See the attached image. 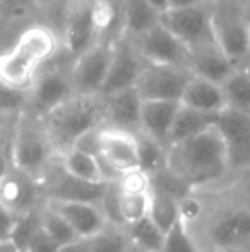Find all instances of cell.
Here are the masks:
<instances>
[{
	"instance_id": "16",
	"label": "cell",
	"mask_w": 250,
	"mask_h": 252,
	"mask_svg": "<svg viewBox=\"0 0 250 252\" xmlns=\"http://www.w3.org/2000/svg\"><path fill=\"white\" fill-rule=\"evenodd\" d=\"M216 127L226 143L230 168L250 166V113L224 110L218 117Z\"/></svg>"
},
{
	"instance_id": "43",
	"label": "cell",
	"mask_w": 250,
	"mask_h": 252,
	"mask_svg": "<svg viewBox=\"0 0 250 252\" xmlns=\"http://www.w3.org/2000/svg\"><path fill=\"white\" fill-rule=\"evenodd\" d=\"M125 252H146L142 249V247H139L137 244H134V242H129V247H127V251Z\"/></svg>"
},
{
	"instance_id": "24",
	"label": "cell",
	"mask_w": 250,
	"mask_h": 252,
	"mask_svg": "<svg viewBox=\"0 0 250 252\" xmlns=\"http://www.w3.org/2000/svg\"><path fill=\"white\" fill-rule=\"evenodd\" d=\"M120 17L124 33L137 36L160 23V14L146 0H122Z\"/></svg>"
},
{
	"instance_id": "38",
	"label": "cell",
	"mask_w": 250,
	"mask_h": 252,
	"mask_svg": "<svg viewBox=\"0 0 250 252\" xmlns=\"http://www.w3.org/2000/svg\"><path fill=\"white\" fill-rule=\"evenodd\" d=\"M17 218H19V216H16L14 213H10L9 209H5L0 204V242L10 240Z\"/></svg>"
},
{
	"instance_id": "21",
	"label": "cell",
	"mask_w": 250,
	"mask_h": 252,
	"mask_svg": "<svg viewBox=\"0 0 250 252\" xmlns=\"http://www.w3.org/2000/svg\"><path fill=\"white\" fill-rule=\"evenodd\" d=\"M178 108H180V101H142L139 132L154 139L161 146L168 148L170 132Z\"/></svg>"
},
{
	"instance_id": "15",
	"label": "cell",
	"mask_w": 250,
	"mask_h": 252,
	"mask_svg": "<svg viewBox=\"0 0 250 252\" xmlns=\"http://www.w3.org/2000/svg\"><path fill=\"white\" fill-rule=\"evenodd\" d=\"M115 172L122 173L139 168V144L137 134L127 130L101 127L98 134V155Z\"/></svg>"
},
{
	"instance_id": "9",
	"label": "cell",
	"mask_w": 250,
	"mask_h": 252,
	"mask_svg": "<svg viewBox=\"0 0 250 252\" xmlns=\"http://www.w3.org/2000/svg\"><path fill=\"white\" fill-rule=\"evenodd\" d=\"M111 40H101L96 45L74 59L72 69L69 70L74 94L94 96L101 94L108 76L111 60Z\"/></svg>"
},
{
	"instance_id": "3",
	"label": "cell",
	"mask_w": 250,
	"mask_h": 252,
	"mask_svg": "<svg viewBox=\"0 0 250 252\" xmlns=\"http://www.w3.org/2000/svg\"><path fill=\"white\" fill-rule=\"evenodd\" d=\"M107 105L101 94H74L57 108L41 117L45 132L57 155L69 151L86 134L105 127Z\"/></svg>"
},
{
	"instance_id": "42",
	"label": "cell",
	"mask_w": 250,
	"mask_h": 252,
	"mask_svg": "<svg viewBox=\"0 0 250 252\" xmlns=\"http://www.w3.org/2000/svg\"><path fill=\"white\" fill-rule=\"evenodd\" d=\"M0 252H19V251L14 247V244L10 240H7V242H0Z\"/></svg>"
},
{
	"instance_id": "44",
	"label": "cell",
	"mask_w": 250,
	"mask_h": 252,
	"mask_svg": "<svg viewBox=\"0 0 250 252\" xmlns=\"http://www.w3.org/2000/svg\"><path fill=\"white\" fill-rule=\"evenodd\" d=\"M245 17H247V21H249V23H250V2H249V5H247V10H245Z\"/></svg>"
},
{
	"instance_id": "39",
	"label": "cell",
	"mask_w": 250,
	"mask_h": 252,
	"mask_svg": "<svg viewBox=\"0 0 250 252\" xmlns=\"http://www.w3.org/2000/svg\"><path fill=\"white\" fill-rule=\"evenodd\" d=\"M58 252H91V249L87 240H76V242L69 244V246L60 247Z\"/></svg>"
},
{
	"instance_id": "13",
	"label": "cell",
	"mask_w": 250,
	"mask_h": 252,
	"mask_svg": "<svg viewBox=\"0 0 250 252\" xmlns=\"http://www.w3.org/2000/svg\"><path fill=\"white\" fill-rule=\"evenodd\" d=\"M142 67L144 62L134 48L132 38L127 33H122L111 43L110 69H108L107 81L101 90V96H108V94L134 88Z\"/></svg>"
},
{
	"instance_id": "12",
	"label": "cell",
	"mask_w": 250,
	"mask_h": 252,
	"mask_svg": "<svg viewBox=\"0 0 250 252\" xmlns=\"http://www.w3.org/2000/svg\"><path fill=\"white\" fill-rule=\"evenodd\" d=\"M74 96L70 74L62 69L40 70L28 91V112L45 117L63 101Z\"/></svg>"
},
{
	"instance_id": "35",
	"label": "cell",
	"mask_w": 250,
	"mask_h": 252,
	"mask_svg": "<svg viewBox=\"0 0 250 252\" xmlns=\"http://www.w3.org/2000/svg\"><path fill=\"white\" fill-rule=\"evenodd\" d=\"M161 252H199L195 244L189 237L182 220H178L167 233H165V242Z\"/></svg>"
},
{
	"instance_id": "26",
	"label": "cell",
	"mask_w": 250,
	"mask_h": 252,
	"mask_svg": "<svg viewBox=\"0 0 250 252\" xmlns=\"http://www.w3.org/2000/svg\"><path fill=\"white\" fill-rule=\"evenodd\" d=\"M226 110L250 113V69H237L221 83Z\"/></svg>"
},
{
	"instance_id": "19",
	"label": "cell",
	"mask_w": 250,
	"mask_h": 252,
	"mask_svg": "<svg viewBox=\"0 0 250 252\" xmlns=\"http://www.w3.org/2000/svg\"><path fill=\"white\" fill-rule=\"evenodd\" d=\"M189 72L200 79L221 84L235 69L233 62L220 48L216 41L189 50Z\"/></svg>"
},
{
	"instance_id": "30",
	"label": "cell",
	"mask_w": 250,
	"mask_h": 252,
	"mask_svg": "<svg viewBox=\"0 0 250 252\" xmlns=\"http://www.w3.org/2000/svg\"><path fill=\"white\" fill-rule=\"evenodd\" d=\"M89 242L91 252H125L129 247V235L125 226L108 223L101 232H98Z\"/></svg>"
},
{
	"instance_id": "7",
	"label": "cell",
	"mask_w": 250,
	"mask_h": 252,
	"mask_svg": "<svg viewBox=\"0 0 250 252\" xmlns=\"http://www.w3.org/2000/svg\"><path fill=\"white\" fill-rule=\"evenodd\" d=\"M41 186L47 201L89 202L101 208L110 184H91L76 179L62 168L58 156H55L41 179Z\"/></svg>"
},
{
	"instance_id": "45",
	"label": "cell",
	"mask_w": 250,
	"mask_h": 252,
	"mask_svg": "<svg viewBox=\"0 0 250 252\" xmlns=\"http://www.w3.org/2000/svg\"><path fill=\"white\" fill-rule=\"evenodd\" d=\"M2 2H7V3H17V2H21V0H2Z\"/></svg>"
},
{
	"instance_id": "18",
	"label": "cell",
	"mask_w": 250,
	"mask_h": 252,
	"mask_svg": "<svg viewBox=\"0 0 250 252\" xmlns=\"http://www.w3.org/2000/svg\"><path fill=\"white\" fill-rule=\"evenodd\" d=\"M45 206L60 215L74 230L77 239L89 240L108 225L103 209L89 202L76 201H45Z\"/></svg>"
},
{
	"instance_id": "20",
	"label": "cell",
	"mask_w": 250,
	"mask_h": 252,
	"mask_svg": "<svg viewBox=\"0 0 250 252\" xmlns=\"http://www.w3.org/2000/svg\"><path fill=\"white\" fill-rule=\"evenodd\" d=\"M103 98L105 105H107L105 127L127 130V132L132 134L139 132L142 100L137 94L136 88H129V90L118 91V93L108 94V96Z\"/></svg>"
},
{
	"instance_id": "27",
	"label": "cell",
	"mask_w": 250,
	"mask_h": 252,
	"mask_svg": "<svg viewBox=\"0 0 250 252\" xmlns=\"http://www.w3.org/2000/svg\"><path fill=\"white\" fill-rule=\"evenodd\" d=\"M149 216L153 223L167 233L180 220V201L161 190L151 189L149 192Z\"/></svg>"
},
{
	"instance_id": "23",
	"label": "cell",
	"mask_w": 250,
	"mask_h": 252,
	"mask_svg": "<svg viewBox=\"0 0 250 252\" xmlns=\"http://www.w3.org/2000/svg\"><path fill=\"white\" fill-rule=\"evenodd\" d=\"M218 117L220 115L199 112V110L189 108V106H184L180 103V108H178L173 127H171V132H170V144L180 143V141L194 137L197 134L214 127L218 122Z\"/></svg>"
},
{
	"instance_id": "28",
	"label": "cell",
	"mask_w": 250,
	"mask_h": 252,
	"mask_svg": "<svg viewBox=\"0 0 250 252\" xmlns=\"http://www.w3.org/2000/svg\"><path fill=\"white\" fill-rule=\"evenodd\" d=\"M137 144H139V168L144 173L153 177L167 168V148L144 136L142 132H137Z\"/></svg>"
},
{
	"instance_id": "34",
	"label": "cell",
	"mask_w": 250,
	"mask_h": 252,
	"mask_svg": "<svg viewBox=\"0 0 250 252\" xmlns=\"http://www.w3.org/2000/svg\"><path fill=\"white\" fill-rule=\"evenodd\" d=\"M28 108V90L9 86L0 81V113H23Z\"/></svg>"
},
{
	"instance_id": "14",
	"label": "cell",
	"mask_w": 250,
	"mask_h": 252,
	"mask_svg": "<svg viewBox=\"0 0 250 252\" xmlns=\"http://www.w3.org/2000/svg\"><path fill=\"white\" fill-rule=\"evenodd\" d=\"M213 33L216 43L235 65L250 57V23L245 14L213 10Z\"/></svg>"
},
{
	"instance_id": "32",
	"label": "cell",
	"mask_w": 250,
	"mask_h": 252,
	"mask_svg": "<svg viewBox=\"0 0 250 252\" xmlns=\"http://www.w3.org/2000/svg\"><path fill=\"white\" fill-rule=\"evenodd\" d=\"M41 228H43L60 247L69 246V244L76 242V240H81V239H77V235L69 226V223H67L60 215H57V213L52 211L50 208H47V206L41 208Z\"/></svg>"
},
{
	"instance_id": "29",
	"label": "cell",
	"mask_w": 250,
	"mask_h": 252,
	"mask_svg": "<svg viewBox=\"0 0 250 252\" xmlns=\"http://www.w3.org/2000/svg\"><path fill=\"white\" fill-rule=\"evenodd\" d=\"M125 230L130 242L137 244L146 252H161V247H163L165 242V233L154 225L149 216L134 223V225L125 226Z\"/></svg>"
},
{
	"instance_id": "37",
	"label": "cell",
	"mask_w": 250,
	"mask_h": 252,
	"mask_svg": "<svg viewBox=\"0 0 250 252\" xmlns=\"http://www.w3.org/2000/svg\"><path fill=\"white\" fill-rule=\"evenodd\" d=\"M58 249H60V246L43 228H40L23 252H58Z\"/></svg>"
},
{
	"instance_id": "6",
	"label": "cell",
	"mask_w": 250,
	"mask_h": 252,
	"mask_svg": "<svg viewBox=\"0 0 250 252\" xmlns=\"http://www.w3.org/2000/svg\"><path fill=\"white\" fill-rule=\"evenodd\" d=\"M160 24L167 28L189 50L213 43V10L202 3L182 9H168L160 14Z\"/></svg>"
},
{
	"instance_id": "2",
	"label": "cell",
	"mask_w": 250,
	"mask_h": 252,
	"mask_svg": "<svg viewBox=\"0 0 250 252\" xmlns=\"http://www.w3.org/2000/svg\"><path fill=\"white\" fill-rule=\"evenodd\" d=\"M167 170L189 190L223 180L230 168L228 148L216 126L167 148Z\"/></svg>"
},
{
	"instance_id": "8",
	"label": "cell",
	"mask_w": 250,
	"mask_h": 252,
	"mask_svg": "<svg viewBox=\"0 0 250 252\" xmlns=\"http://www.w3.org/2000/svg\"><path fill=\"white\" fill-rule=\"evenodd\" d=\"M130 38H132L134 48L144 63L178 67V69L189 70V48L180 43L160 23L144 33Z\"/></svg>"
},
{
	"instance_id": "10",
	"label": "cell",
	"mask_w": 250,
	"mask_h": 252,
	"mask_svg": "<svg viewBox=\"0 0 250 252\" xmlns=\"http://www.w3.org/2000/svg\"><path fill=\"white\" fill-rule=\"evenodd\" d=\"M43 186L38 179L9 165L0 177V204L16 216L38 211L45 206Z\"/></svg>"
},
{
	"instance_id": "33",
	"label": "cell",
	"mask_w": 250,
	"mask_h": 252,
	"mask_svg": "<svg viewBox=\"0 0 250 252\" xmlns=\"http://www.w3.org/2000/svg\"><path fill=\"white\" fill-rule=\"evenodd\" d=\"M40 228H41V209L19 216L16 221V226H14L10 242L14 244V247L17 251L23 252L26 249L28 244H29V240L33 239V235Z\"/></svg>"
},
{
	"instance_id": "31",
	"label": "cell",
	"mask_w": 250,
	"mask_h": 252,
	"mask_svg": "<svg viewBox=\"0 0 250 252\" xmlns=\"http://www.w3.org/2000/svg\"><path fill=\"white\" fill-rule=\"evenodd\" d=\"M118 220L122 226H130L149 215V194H122L118 190Z\"/></svg>"
},
{
	"instance_id": "25",
	"label": "cell",
	"mask_w": 250,
	"mask_h": 252,
	"mask_svg": "<svg viewBox=\"0 0 250 252\" xmlns=\"http://www.w3.org/2000/svg\"><path fill=\"white\" fill-rule=\"evenodd\" d=\"M58 161H60L62 168L76 179L91 184H107L103 182L96 156L89 155V153L72 148V150L58 155Z\"/></svg>"
},
{
	"instance_id": "40",
	"label": "cell",
	"mask_w": 250,
	"mask_h": 252,
	"mask_svg": "<svg viewBox=\"0 0 250 252\" xmlns=\"http://www.w3.org/2000/svg\"><path fill=\"white\" fill-rule=\"evenodd\" d=\"M204 0H168V9H182V7H190L202 3Z\"/></svg>"
},
{
	"instance_id": "11",
	"label": "cell",
	"mask_w": 250,
	"mask_h": 252,
	"mask_svg": "<svg viewBox=\"0 0 250 252\" xmlns=\"http://www.w3.org/2000/svg\"><path fill=\"white\" fill-rule=\"evenodd\" d=\"M190 77L185 69L144 63L134 88L142 101H180Z\"/></svg>"
},
{
	"instance_id": "1",
	"label": "cell",
	"mask_w": 250,
	"mask_h": 252,
	"mask_svg": "<svg viewBox=\"0 0 250 252\" xmlns=\"http://www.w3.org/2000/svg\"><path fill=\"white\" fill-rule=\"evenodd\" d=\"M180 220L199 252H250V166L190 190Z\"/></svg>"
},
{
	"instance_id": "36",
	"label": "cell",
	"mask_w": 250,
	"mask_h": 252,
	"mask_svg": "<svg viewBox=\"0 0 250 252\" xmlns=\"http://www.w3.org/2000/svg\"><path fill=\"white\" fill-rule=\"evenodd\" d=\"M117 187L122 194H149L151 192V177L140 168L130 170L120 175Z\"/></svg>"
},
{
	"instance_id": "4",
	"label": "cell",
	"mask_w": 250,
	"mask_h": 252,
	"mask_svg": "<svg viewBox=\"0 0 250 252\" xmlns=\"http://www.w3.org/2000/svg\"><path fill=\"white\" fill-rule=\"evenodd\" d=\"M57 36L47 26L24 30L16 43L0 53V81L29 91L41 65L57 53Z\"/></svg>"
},
{
	"instance_id": "22",
	"label": "cell",
	"mask_w": 250,
	"mask_h": 252,
	"mask_svg": "<svg viewBox=\"0 0 250 252\" xmlns=\"http://www.w3.org/2000/svg\"><path fill=\"white\" fill-rule=\"evenodd\" d=\"M180 103L189 108L199 110L204 113H214V115H220L221 112L226 110V101H224L221 84L200 79L195 76L190 77L189 83L185 84Z\"/></svg>"
},
{
	"instance_id": "17",
	"label": "cell",
	"mask_w": 250,
	"mask_h": 252,
	"mask_svg": "<svg viewBox=\"0 0 250 252\" xmlns=\"http://www.w3.org/2000/svg\"><path fill=\"white\" fill-rule=\"evenodd\" d=\"M65 48L72 59L100 41L93 14V0H76L65 21Z\"/></svg>"
},
{
	"instance_id": "5",
	"label": "cell",
	"mask_w": 250,
	"mask_h": 252,
	"mask_svg": "<svg viewBox=\"0 0 250 252\" xmlns=\"http://www.w3.org/2000/svg\"><path fill=\"white\" fill-rule=\"evenodd\" d=\"M55 156L40 117L28 110L19 113L10 141V165L41 182Z\"/></svg>"
},
{
	"instance_id": "41",
	"label": "cell",
	"mask_w": 250,
	"mask_h": 252,
	"mask_svg": "<svg viewBox=\"0 0 250 252\" xmlns=\"http://www.w3.org/2000/svg\"><path fill=\"white\" fill-rule=\"evenodd\" d=\"M158 14H163L165 10H168V0H146Z\"/></svg>"
}]
</instances>
